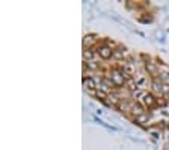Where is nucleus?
<instances>
[{"label":"nucleus","instance_id":"f257e3e1","mask_svg":"<svg viewBox=\"0 0 169 150\" xmlns=\"http://www.w3.org/2000/svg\"><path fill=\"white\" fill-rule=\"evenodd\" d=\"M112 82H113V85H116V87H121V85H124V76L121 73H113L112 74Z\"/></svg>","mask_w":169,"mask_h":150},{"label":"nucleus","instance_id":"f03ea898","mask_svg":"<svg viewBox=\"0 0 169 150\" xmlns=\"http://www.w3.org/2000/svg\"><path fill=\"white\" fill-rule=\"evenodd\" d=\"M112 55H113V52L110 50L109 47H101V49H100V56H101L103 59H109Z\"/></svg>","mask_w":169,"mask_h":150},{"label":"nucleus","instance_id":"7ed1b4c3","mask_svg":"<svg viewBox=\"0 0 169 150\" xmlns=\"http://www.w3.org/2000/svg\"><path fill=\"white\" fill-rule=\"evenodd\" d=\"M144 103L148 106H152L154 105V97L151 94H144Z\"/></svg>","mask_w":169,"mask_h":150},{"label":"nucleus","instance_id":"20e7f679","mask_svg":"<svg viewBox=\"0 0 169 150\" xmlns=\"http://www.w3.org/2000/svg\"><path fill=\"white\" fill-rule=\"evenodd\" d=\"M83 83H84V87H88V88H95V80L94 79H84L83 80Z\"/></svg>","mask_w":169,"mask_h":150},{"label":"nucleus","instance_id":"39448f33","mask_svg":"<svg viewBox=\"0 0 169 150\" xmlns=\"http://www.w3.org/2000/svg\"><path fill=\"white\" fill-rule=\"evenodd\" d=\"M146 70L151 74H157V68H156V65H152V64H146Z\"/></svg>","mask_w":169,"mask_h":150},{"label":"nucleus","instance_id":"423d86ee","mask_svg":"<svg viewBox=\"0 0 169 150\" xmlns=\"http://www.w3.org/2000/svg\"><path fill=\"white\" fill-rule=\"evenodd\" d=\"M83 58H84V59H91V58H92V52L91 50H84L83 52Z\"/></svg>","mask_w":169,"mask_h":150},{"label":"nucleus","instance_id":"0eeeda50","mask_svg":"<svg viewBox=\"0 0 169 150\" xmlns=\"http://www.w3.org/2000/svg\"><path fill=\"white\" fill-rule=\"evenodd\" d=\"M88 64V67L91 68V70H97L98 68V64H95V62H92V61H89V62H86Z\"/></svg>","mask_w":169,"mask_h":150},{"label":"nucleus","instance_id":"6e6552de","mask_svg":"<svg viewBox=\"0 0 169 150\" xmlns=\"http://www.w3.org/2000/svg\"><path fill=\"white\" fill-rule=\"evenodd\" d=\"M124 52H125V47H119V49L115 52V56H118V58H119V56H122V53H124Z\"/></svg>","mask_w":169,"mask_h":150},{"label":"nucleus","instance_id":"1a4fd4ad","mask_svg":"<svg viewBox=\"0 0 169 150\" xmlns=\"http://www.w3.org/2000/svg\"><path fill=\"white\" fill-rule=\"evenodd\" d=\"M133 111H134V114H137V115L142 114V108H140L139 105H134V106H133Z\"/></svg>","mask_w":169,"mask_h":150},{"label":"nucleus","instance_id":"9d476101","mask_svg":"<svg viewBox=\"0 0 169 150\" xmlns=\"http://www.w3.org/2000/svg\"><path fill=\"white\" fill-rule=\"evenodd\" d=\"M146 120H148L146 115H137V121H139V123H144V121H146Z\"/></svg>","mask_w":169,"mask_h":150},{"label":"nucleus","instance_id":"9b49d317","mask_svg":"<svg viewBox=\"0 0 169 150\" xmlns=\"http://www.w3.org/2000/svg\"><path fill=\"white\" fill-rule=\"evenodd\" d=\"M162 80L163 82H169V73H162Z\"/></svg>","mask_w":169,"mask_h":150},{"label":"nucleus","instance_id":"f8f14e48","mask_svg":"<svg viewBox=\"0 0 169 150\" xmlns=\"http://www.w3.org/2000/svg\"><path fill=\"white\" fill-rule=\"evenodd\" d=\"M97 96H98V97H101V99H106V97H107V94H106L104 91H100V89L97 91Z\"/></svg>","mask_w":169,"mask_h":150},{"label":"nucleus","instance_id":"ddd939ff","mask_svg":"<svg viewBox=\"0 0 169 150\" xmlns=\"http://www.w3.org/2000/svg\"><path fill=\"white\" fill-rule=\"evenodd\" d=\"M162 93H169V87H168L166 83L162 85Z\"/></svg>","mask_w":169,"mask_h":150}]
</instances>
